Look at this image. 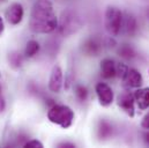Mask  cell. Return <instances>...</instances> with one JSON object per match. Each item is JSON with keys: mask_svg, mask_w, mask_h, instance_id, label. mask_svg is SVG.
Wrapping results in <instances>:
<instances>
[{"mask_svg": "<svg viewBox=\"0 0 149 148\" xmlns=\"http://www.w3.org/2000/svg\"><path fill=\"white\" fill-rule=\"evenodd\" d=\"M98 131H100V135L102 138H108L112 132V126L108 123V121H101V125L98 127Z\"/></svg>", "mask_w": 149, "mask_h": 148, "instance_id": "e0dca14e", "label": "cell"}, {"mask_svg": "<svg viewBox=\"0 0 149 148\" xmlns=\"http://www.w3.org/2000/svg\"><path fill=\"white\" fill-rule=\"evenodd\" d=\"M124 15L116 6H109L104 13V28L112 37H117L123 30Z\"/></svg>", "mask_w": 149, "mask_h": 148, "instance_id": "3957f363", "label": "cell"}, {"mask_svg": "<svg viewBox=\"0 0 149 148\" xmlns=\"http://www.w3.org/2000/svg\"><path fill=\"white\" fill-rule=\"evenodd\" d=\"M116 66H117V63L112 58H104V59H102L101 65H100L102 77L105 79V80H110V79H113L114 76H117Z\"/></svg>", "mask_w": 149, "mask_h": 148, "instance_id": "9c48e42d", "label": "cell"}, {"mask_svg": "<svg viewBox=\"0 0 149 148\" xmlns=\"http://www.w3.org/2000/svg\"><path fill=\"white\" fill-rule=\"evenodd\" d=\"M79 19L74 16L73 14H66L64 15V19L60 23V31L65 35L74 33L75 29L79 28Z\"/></svg>", "mask_w": 149, "mask_h": 148, "instance_id": "30bf717a", "label": "cell"}, {"mask_svg": "<svg viewBox=\"0 0 149 148\" xmlns=\"http://www.w3.org/2000/svg\"><path fill=\"white\" fill-rule=\"evenodd\" d=\"M146 141L149 144V133H148V134H146Z\"/></svg>", "mask_w": 149, "mask_h": 148, "instance_id": "cb8c5ba5", "label": "cell"}, {"mask_svg": "<svg viewBox=\"0 0 149 148\" xmlns=\"http://www.w3.org/2000/svg\"><path fill=\"white\" fill-rule=\"evenodd\" d=\"M123 29L128 35H133L136 31V21L132 15H126V17H124Z\"/></svg>", "mask_w": 149, "mask_h": 148, "instance_id": "5bb4252c", "label": "cell"}, {"mask_svg": "<svg viewBox=\"0 0 149 148\" xmlns=\"http://www.w3.org/2000/svg\"><path fill=\"white\" fill-rule=\"evenodd\" d=\"M148 73H149V72H148Z\"/></svg>", "mask_w": 149, "mask_h": 148, "instance_id": "484cf974", "label": "cell"}, {"mask_svg": "<svg viewBox=\"0 0 149 148\" xmlns=\"http://www.w3.org/2000/svg\"><path fill=\"white\" fill-rule=\"evenodd\" d=\"M3 30H5V22H3V20H2V17L0 16V36L2 35V33H3Z\"/></svg>", "mask_w": 149, "mask_h": 148, "instance_id": "603a6c76", "label": "cell"}, {"mask_svg": "<svg viewBox=\"0 0 149 148\" xmlns=\"http://www.w3.org/2000/svg\"><path fill=\"white\" fill-rule=\"evenodd\" d=\"M8 60H9L10 66H12L13 68H15V70L20 68V67L22 66V64H23V57H22V54H20L17 51L10 52L9 56H8Z\"/></svg>", "mask_w": 149, "mask_h": 148, "instance_id": "9a60e30c", "label": "cell"}, {"mask_svg": "<svg viewBox=\"0 0 149 148\" xmlns=\"http://www.w3.org/2000/svg\"><path fill=\"white\" fill-rule=\"evenodd\" d=\"M23 147L26 148H43V144L37 140V139H31V140H27L24 144H23Z\"/></svg>", "mask_w": 149, "mask_h": 148, "instance_id": "ac0fdd59", "label": "cell"}, {"mask_svg": "<svg viewBox=\"0 0 149 148\" xmlns=\"http://www.w3.org/2000/svg\"><path fill=\"white\" fill-rule=\"evenodd\" d=\"M102 50V44L96 38H89L83 44V51L89 56H97Z\"/></svg>", "mask_w": 149, "mask_h": 148, "instance_id": "7c38bea8", "label": "cell"}, {"mask_svg": "<svg viewBox=\"0 0 149 148\" xmlns=\"http://www.w3.org/2000/svg\"><path fill=\"white\" fill-rule=\"evenodd\" d=\"M119 54L121 57H125V58H131L133 56V50L128 45H124L119 49Z\"/></svg>", "mask_w": 149, "mask_h": 148, "instance_id": "d6986e66", "label": "cell"}, {"mask_svg": "<svg viewBox=\"0 0 149 148\" xmlns=\"http://www.w3.org/2000/svg\"><path fill=\"white\" fill-rule=\"evenodd\" d=\"M117 104L126 114H128L130 117H134V114H135V100H134V94L131 93L130 89H126L118 95Z\"/></svg>", "mask_w": 149, "mask_h": 148, "instance_id": "277c9868", "label": "cell"}, {"mask_svg": "<svg viewBox=\"0 0 149 148\" xmlns=\"http://www.w3.org/2000/svg\"><path fill=\"white\" fill-rule=\"evenodd\" d=\"M5 109H6V100H5V96H3L1 87H0V112H3Z\"/></svg>", "mask_w": 149, "mask_h": 148, "instance_id": "44dd1931", "label": "cell"}, {"mask_svg": "<svg viewBox=\"0 0 149 148\" xmlns=\"http://www.w3.org/2000/svg\"><path fill=\"white\" fill-rule=\"evenodd\" d=\"M49 121L60 126L61 128H70L74 123V111L65 104H52L46 113Z\"/></svg>", "mask_w": 149, "mask_h": 148, "instance_id": "7a4b0ae2", "label": "cell"}, {"mask_svg": "<svg viewBox=\"0 0 149 148\" xmlns=\"http://www.w3.org/2000/svg\"><path fill=\"white\" fill-rule=\"evenodd\" d=\"M123 87L126 89H132V88H140L143 83V77L141 73L133 68V67H127L126 72L120 77Z\"/></svg>", "mask_w": 149, "mask_h": 148, "instance_id": "5b68a950", "label": "cell"}, {"mask_svg": "<svg viewBox=\"0 0 149 148\" xmlns=\"http://www.w3.org/2000/svg\"><path fill=\"white\" fill-rule=\"evenodd\" d=\"M135 104L140 110H146L149 108V88H136L134 91Z\"/></svg>", "mask_w": 149, "mask_h": 148, "instance_id": "8fae6325", "label": "cell"}, {"mask_svg": "<svg viewBox=\"0 0 149 148\" xmlns=\"http://www.w3.org/2000/svg\"><path fill=\"white\" fill-rule=\"evenodd\" d=\"M59 21L50 0H36L29 16V28L35 34H51L58 28Z\"/></svg>", "mask_w": 149, "mask_h": 148, "instance_id": "6da1fadb", "label": "cell"}, {"mask_svg": "<svg viewBox=\"0 0 149 148\" xmlns=\"http://www.w3.org/2000/svg\"><path fill=\"white\" fill-rule=\"evenodd\" d=\"M5 17H6L7 22L12 26L20 24L24 17V8H23L22 3L12 2L5 12Z\"/></svg>", "mask_w": 149, "mask_h": 148, "instance_id": "8992f818", "label": "cell"}, {"mask_svg": "<svg viewBox=\"0 0 149 148\" xmlns=\"http://www.w3.org/2000/svg\"><path fill=\"white\" fill-rule=\"evenodd\" d=\"M96 96L98 98V102L102 107H109L113 103L114 94L112 88L105 82H97L95 86Z\"/></svg>", "mask_w": 149, "mask_h": 148, "instance_id": "52a82bcc", "label": "cell"}, {"mask_svg": "<svg viewBox=\"0 0 149 148\" xmlns=\"http://www.w3.org/2000/svg\"><path fill=\"white\" fill-rule=\"evenodd\" d=\"M40 50V44L36 39H30L27 42L26 47H24V57L26 58H34Z\"/></svg>", "mask_w": 149, "mask_h": 148, "instance_id": "4fadbf2b", "label": "cell"}, {"mask_svg": "<svg viewBox=\"0 0 149 148\" xmlns=\"http://www.w3.org/2000/svg\"><path fill=\"white\" fill-rule=\"evenodd\" d=\"M57 147L59 148H75V144H72V142H60V144H58V146Z\"/></svg>", "mask_w": 149, "mask_h": 148, "instance_id": "7402d4cb", "label": "cell"}, {"mask_svg": "<svg viewBox=\"0 0 149 148\" xmlns=\"http://www.w3.org/2000/svg\"><path fill=\"white\" fill-rule=\"evenodd\" d=\"M49 89L52 91V93H60V90L63 89V86H64V73H63V70L59 65H54L51 70V73H50V77H49Z\"/></svg>", "mask_w": 149, "mask_h": 148, "instance_id": "ba28073f", "label": "cell"}, {"mask_svg": "<svg viewBox=\"0 0 149 148\" xmlns=\"http://www.w3.org/2000/svg\"><path fill=\"white\" fill-rule=\"evenodd\" d=\"M141 127L145 128V130H148L149 131V112L145 114V117L142 118V121H141Z\"/></svg>", "mask_w": 149, "mask_h": 148, "instance_id": "ffe728a7", "label": "cell"}, {"mask_svg": "<svg viewBox=\"0 0 149 148\" xmlns=\"http://www.w3.org/2000/svg\"><path fill=\"white\" fill-rule=\"evenodd\" d=\"M148 16H149V12H148Z\"/></svg>", "mask_w": 149, "mask_h": 148, "instance_id": "d4e9b609", "label": "cell"}, {"mask_svg": "<svg viewBox=\"0 0 149 148\" xmlns=\"http://www.w3.org/2000/svg\"><path fill=\"white\" fill-rule=\"evenodd\" d=\"M75 97L80 101V102H84L88 98V89L83 86V84H76L74 88Z\"/></svg>", "mask_w": 149, "mask_h": 148, "instance_id": "2e32d148", "label": "cell"}]
</instances>
